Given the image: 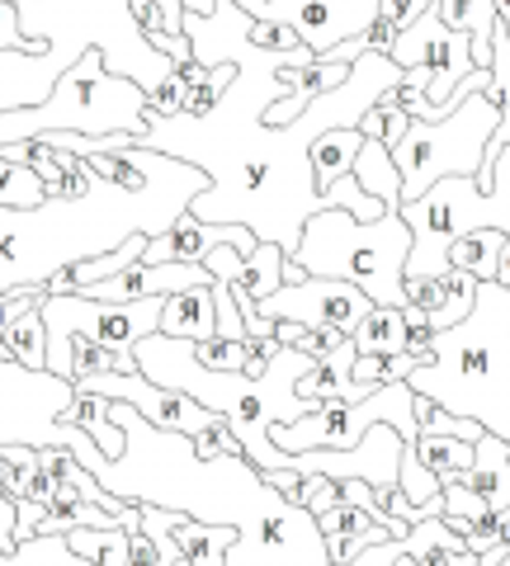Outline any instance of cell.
I'll return each mask as SVG.
<instances>
[{"mask_svg": "<svg viewBox=\"0 0 510 566\" xmlns=\"http://www.w3.org/2000/svg\"><path fill=\"white\" fill-rule=\"evenodd\" d=\"M251 14L237 0H214L208 14L185 10V39L189 57L204 66L232 62L237 76L222 91V99L199 118L170 114L152 118L147 133L137 137L143 147L170 151L180 161H195L208 175V189L195 193L189 212L204 222H237L251 227L256 241H274L279 251H298L303 222L322 212L326 199L312 185V142L326 128H355L364 109L397 91L402 66L378 48H364L350 62V76L322 91L298 118L266 123V109L284 99L279 66L316 57L312 48H256Z\"/></svg>", "mask_w": 510, "mask_h": 566, "instance_id": "obj_1", "label": "cell"}, {"mask_svg": "<svg viewBox=\"0 0 510 566\" xmlns=\"http://www.w3.org/2000/svg\"><path fill=\"white\" fill-rule=\"evenodd\" d=\"M110 420L123 430V453L104 458L95 444L76 453V463L95 472L104 491L133 505L180 510L204 524H232L237 538L222 566H326V538L316 515L289 505L246 453L204 458L195 439L162 430L137 416L128 401H110Z\"/></svg>", "mask_w": 510, "mask_h": 566, "instance_id": "obj_2", "label": "cell"}, {"mask_svg": "<svg viewBox=\"0 0 510 566\" xmlns=\"http://www.w3.org/2000/svg\"><path fill=\"white\" fill-rule=\"evenodd\" d=\"M100 180L85 193H48L39 208H0V293L43 289L62 264L123 245L133 232L162 237L189 212L208 175L156 147H118L85 156Z\"/></svg>", "mask_w": 510, "mask_h": 566, "instance_id": "obj_3", "label": "cell"}, {"mask_svg": "<svg viewBox=\"0 0 510 566\" xmlns=\"http://www.w3.org/2000/svg\"><path fill=\"white\" fill-rule=\"evenodd\" d=\"M133 359H137V374L143 378L170 387V392L195 397L214 416H222L227 430L237 434L241 453L251 458L260 472L284 468V449L270 444V424H289L312 411V401L298 397V378L312 368V354L293 349V345H279L260 378L241 374V368H204L195 359V340L162 335V331L143 335V340L133 345Z\"/></svg>", "mask_w": 510, "mask_h": 566, "instance_id": "obj_4", "label": "cell"}, {"mask_svg": "<svg viewBox=\"0 0 510 566\" xmlns=\"http://www.w3.org/2000/svg\"><path fill=\"white\" fill-rule=\"evenodd\" d=\"M407 387L510 444V289L478 283L468 316L430 335V359L412 368Z\"/></svg>", "mask_w": 510, "mask_h": 566, "instance_id": "obj_5", "label": "cell"}, {"mask_svg": "<svg viewBox=\"0 0 510 566\" xmlns=\"http://www.w3.org/2000/svg\"><path fill=\"white\" fill-rule=\"evenodd\" d=\"M14 6H20L24 52H52L62 66H72L85 48H100L104 71L137 81L143 91L175 71L166 52L143 39L128 0H14Z\"/></svg>", "mask_w": 510, "mask_h": 566, "instance_id": "obj_6", "label": "cell"}, {"mask_svg": "<svg viewBox=\"0 0 510 566\" xmlns=\"http://www.w3.org/2000/svg\"><path fill=\"white\" fill-rule=\"evenodd\" d=\"M407 255H412V227L402 212L383 218H350L345 208H322L303 222L293 260L316 279H345L368 297L374 307H407Z\"/></svg>", "mask_w": 510, "mask_h": 566, "instance_id": "obj_7", "label": "cell"}, {"mask_svg": "<svg viewBox=\"0 0 510 566\" xmlns=\"http://www.w3.org/2000/svg\"><path fill=\"white\" fill-rule=\"evenodd\" d=\"M43 133H147V91L128 76L104 71V52L85 48L52 85V95L29 109H0V147Z\"/></svg>", "mask_w": 510, "mask_h": 566, "instance_id": "obj_8", "label": "cell"}, {"mask_svg": "<svg viewBox=\"0 0 510 566\" xmlns=\"http://www.w3.org/2000/svg\"><path fill=\"white\" fill-rule=\"evenodd\" d=\"M487 166L497 175L487 189L472 180V175H445V180H435L420 199L397 208L402 222L412 227L407 274L445 279L449 274V241L464 232H478V227H497V232L510 237V142L497 156H487L482 170Z\"/></svg>", "mask_w": 510, "mask_h": 566, "instance_id": "obj_9", "label": "cell"}, {"mask_svg": "<svg viewBox=\"0 0 510 566\" xmlns=\"http://www.w3.org/2000/svg\"><path fill=\"white\" fill-rule=\"evenodd\" d=\"M497 123H501V104L487 99L482 91L464 95L439 118H412L393 147V161L402 170V203L420 199L445 175H478Z\"/></svg>", "mask_w": 510, "mask_h": 566, "instance_id": "obj_10", "label": "cell"}, {"mask_svg": "<svg viewBox=\"0 0 510 566\" xmlns=\"http://www.w3.org/2000/svg\"><path fill=\"white\" fill-rule=\"evenodd\" d=\"M72 397H76L72 378H58L52 368L33 374L24 364L0 359V444L85 453L95 439L76 430L72 420H62ZM0 547H14V501L6 491H0Z\"/></svg>", "mask_w": 510, "mask_h": 566, "instance_id": "obj_11", "label": "cell"}, {"mask_svg": "<svg viewBox=\"0 0 510 566\" xmlns=\"http://www.w3.org/2000/svg\"><path fill=\"white\" fill-rule=\"evenodd\" d=\"M374 307L368 297L345 279H316L308 274L303 283H279L270 297H260L256 312L270 322H298V326H336V331H355L364 322V312Z\"/></svg>", "mask_w": 510, "mask_h": 566, "instance_id": "obj_12", "label": "cell"}, {"mask_svg": "<svg viewBox=\"0 0 510 566\" xmlns=\"http://www.w3.org/2000/svg\"><path fill=\"white\" fill-rule=\"evenodd\" d=\"M237 245L241 255H251L256 251V232L251 227H237V222H204L195 218V212H180L162 237H147V251L143 260L147 264H166V260H189V264H199L214 245Z\"/></svg>", "mask_w": 510, "mask_h": 566, "instance_id": "obj_13", "label": "cell"}, {"mask_svg": "<svg viewBox=\"0 0 510 566\" xmlns=\"http://www.w3.org/2000/svg\"><path fill=\"white\" fill-rule=\"evenodd\" d=\"M62 71L66 66L52 57V52L6 48L0 52V109H29V104H43Z\"/></svg>", "mask_w": 510, "mask_h": 566, "instance_id": "obj_14", "label": "cell"}, {"mask_svg": "<svg viewBox=\"0 0 510 566\" xmlns=\"http://www.w3.org/2000/svg\"><path fill=\"white\" fill-rule=\"evenodd\" d=\"M350 368H355V340H345L331 349V354H322V359H312V368L303 378H298V397L303 401H364L368 397V387H360V382H350Z\"/></svg>", "mask_w": 510, "mask_h": 566, "instance_id": "obj_15", "label": "cell"}, {"mask_svg": "<svg viewBox=\"0 0 510 566\" xmlns=\"http://www.w3.org/2000/svg\"><path fill=\"white\" fill-rule=\"evenodd\" d=\"M218 326V307H214V283H195V289L166 293L162 297V335H180V340H208Z\"/></svg>", "mask_w": 510, "mask_h": 566, "instance_id": "obj_16", "label": "cell"}, {"mask_svg": "<svg viewBox=\"0 0 510 566\" xmlns=\"http://www.w3.org/2000/svg\"><path fill=\"white\" fill-rule=\"evenodd\" d=\"M435 14L449 29H459L468 39L472 66L491 62V29H497V0H435Z\"/></svg>", "mask_w": 510, "mask_h": 566, "instance_id": "obj_17", "label": "cell"}, {"mask_svg": "<svg viewBox=\"0 0 510 566\" xmlns=\"http://www.w3.org/2000/svg\"><path fill=\"white\" fill-rule=\"evenodd\" d=\"M166 534L189 557V566H222L227 547H232V538H237V528L232 524H204V520H189V515L175 510V520H170Z\"/></svg>", "mask_w": 510, "mask_h": 566, "instance_id": "obj_18", "label": "cell"}, {"mask_svg": "<svg viewBox=\"0 0 510 566\" xmlns=\"http://www.w3.org/2000/svg\"><path fill=\"white\" fill-rule=\"evenodd\" d=\"M360 147H364L360 128H326V133H316V142H312V185H316V193H326L331 185L341 180V175L355 170Z\"/></svg>", "mask_w": 510, "mask_h": 566, "instance_id": "obj_19", "label": "cell"}, {"mask_svg": "<svg viewBox=\"0 0 510 566\" xmlns=\"http://www.w3.org/2000/svg\"><path fill=\"white\" fill-rule=\"evenodd\" d=\"M350 175H355L360 189L374 193L383 208H402V170H397L393 151L383 147V142L364 137V147H360V156H355V170H350Z\"/></svg>", "mask_w": 510, "mask_h": 566, "instance_id": "obj_20", "label": "cell"}, {"mask_svg": "<svg viewBox=\"0 0 510 566\" xmlns=\"http://www.w3.org/2000/svg\"><path fill=\"white\" fill-rule=\"evenodd\" d=\"M412 453L430 476H439V486H449L472 468V453L478 449H472L468 439H454V434H416Z\"/></svg>", "mask_w": 510, "mask_h": 566, "instance_id": "obj_21", "label": "cell"}, {"mask_svg": "<svg viewBox=\"0 0 510 566\" xmlns=\"http://www.w3.org/2000/svg\"><path fill=\"white\" fill-rule=\"evenodd\" d=\"M62 420H72L76 430H85L95 439V449L104 458H118L123 453V430L110 420V397H100V392H76L72 406L62 411Z\"/></svg>", "mask_w": 510, "mask_h": 566, "instance_id": "obj_22", "label": "cell"}, {"mask_svg": "<svg viewBox=\"0 0 510 566\" xmlns=\"http://www.w3.org/2000/svg\"><path fill=\"white\" fill-rule=\"evenodd\" d=\"M350 340H355V354H407V316L402 307H368Z\"/></svg>", "mask_w": 510, "mask_h": 566, "instance_id": "obj_23", "label": "cell"}, {"mask_svg": "<svg viewBox=\"0 0 510 566\" xmlns=\"http://www.w3.org/2000/svg\"><path fill=\"white\" fill-rule=\"evenodd\" d=\"M501 245H506V232H497V227H478V232H464V237L449 241V264H459V270H468L478 283H487V279H497Z\"/></svg>", "mask_w": 510, "mask_h": 566, "instance_id": "obj_24", "label": "cell"}, {"mask_svg": "<svg viewBox=\"0 0 510 566\" xmlns=\"http://www.w3.org/2000/svg\"><path fill=\"white\" fill-rule=\"evenodd\" d=\"M6 359L33 368V374H43V368H48V326H43L39 307H29V312H20L10 322V331H6Z\"/></svg>", "mask_w": 510, "mask_h": 566, "instance_id": "obj_25", "label": "cell"}, {"mask_svg": "<svg viewBox=\"0 0 510 566\" xmlns=\"http://www.w3.org/2000/svg\"><path fill=\"white\" fill-rule=\"evenodd\" d=\"M66 547L95 566H128V528H66Z\"/></svg>", "mask_w": 510, "mask_h": 566, "instance_id": "obj_26", "label": "cell"}, {"mask_svg": "<svg viewBox=\"0 0 510 566\" xmlns=\"http://www.w3.org/2000/svg\"><path fill=\"white\" fill-rule=\"evenodd\" d=\"M445 283V293H439V307L426 312V326L430 331H445L454 322H464L468 307H472V297H478V279H472L468 270H459V264H449V274L439 279Z\"/></svg>", "mask_w": 510, "mask_h": 566, "instance_id": "obj_27", "label": "cell"}, {"mask_svg": "<svg viewBox=\"0 0 510 566\" xmlns=\"http://www.w3.org/2000/svg\"><path fill=\"white\" fill-rule=\"evenodd\" d=\"M232 76H237V66H232V62L199 66V76H195V81H185V99H180V109H175V114H185V118L208 114V109H214V104L222 99L227 85H232Z\"/></svg>", "mask_w": 510, "mask_h": 566, "instance_id": "obj_28", "label": "cell"}, {"mask_svg": "<svg viewBox=\"0 0 510 566\" xmlns=\"http://www.w3.org/2000/svg\"><path fill=\"white\" fill-rule=\"evenodd\" d=\"M43 199H48V185L39 180V170L0 156V208H39Z\"/></svg>", "mask_w": 510, "mask_h": 566, "instance_id": "obj_29", "label": "cell"}, {"mask_svg": "<svg viewBox=\"0 0 510 566\" xmlns=\"http://www.w3.org/2000/svg\"><path fill=\"white\" fill-rule=\"evenodd\" d=\"M412 416H416V434H454V439H468V444H478V434H482V424L478 420H464V416H449L439 401L430 397H420L412 401Z\"/></svg>", "mask_w": 510, "mask_h": 566, "instance_id": "obj_30", "label": "cell"}, {"mask_svg": "<svg viewBox=\"0 0 510 566\" xmlns=\"http://www.w3.org/2000/svg\"><path fill=\"white\" fill-rule=\"evenodd\" d=\"M420 359L416 354H355V368H350V382H360V387H383V382H393V378H407L412 368Z\"/></svg>", "mask_w": 510, "mask_h": 566, "instance_id": "obj_31", "label": "cell"}, {"mask_svg": "<svg viewBox=\"0 0 510 566\" xmlns=\"http://www.w3.org/2000/svg\"><path fill=\"white\" fill-rule=\"evenodd\" d=\"M137 368L133 349H110L95 340H72V378L76 374H128Z\"/></svg>", "mask_w": 510, "mask_h": 566, "instance_id": "obj_32", "label": "cell"}, {"mask_svg": "<svg viewBox=\"0 0 510 566\" xmlns=\"http://www.w3.org/2000/svg\"><path fill=\"white\" fill-rule=\"evenodd\" d=\"M289 505H303L312 510V515H322V510H331L341 501V486H336V476H322V472H303L298 476V486L284 495Z\"/></svg>", "mask_w": 510, "mask_h": 566, "instance_id": "obj_33", "label": "cell"}, {"mask_svg": "<svg viewBox=\"0 0 510 566\" xmlns=\"http://www.w3.org/2000/svg\"><path fill=\"white\" fill-rule=\"evenodd\" d=\"M341 340H345V331H336V326H298L293 349H303V354H312V359H322V354H331Z\"/></svg>", "mask_w": 510, "mask_h": 566, "instance_id": "obj_34", "label": "cell"}, {"mask_svg": "<svg viewBox=\"0 0 510 566\" xmlns=\"http://www.w3.org/2000/svg\"><path fill=\"white\" fill-rule=\"evenodd\" d=\"M246 39H251L256 48H303V39L293 33V24H266V20H256Z\"/></svg>", "mask_w": 510, "mask_h": 566, "instance_id": "obj_35", "label": "cell"}, {"mask_svg": "<svg viewBox=\"0 0 510 566\" xmlns=\"http://www.w3.org/2000/svg\"><path fill=\"white\" fill-rule=\"evenodd\" d=\"M402 289H407V303L420 307V312H435L439 307V293H445V283L439 279H416V274H402Z\"/></svg>", "mask_w": 510, "mask_h": 566, "instance_id": "obj_36", "label": "cell"}, {"mask_svg": "<svg viewBox=\"0 0 510 566\" xmlns=\"http://www.w3.org/2000/svg\"><path fill=\"white\" fill-rule=\"evenodd\" d=\"M128 566H166V562H162V547H156V543L143 534V524L128 528Z\"/></svg>", "mask_w": 510, "mask_h": 566, "instance_id": "obj_37", "label": "cell"}, {"mask_svg": "<svg viewBox=\"0 0 510 566\" xmlns=\"http://www.w3.org/2000/svg\"><path fill=\"white\" fill-rule=\"evenodd\" d=\"M6 48H24V29H20V6L0 0V52Z\"/></svg>", "mask_w": 510, "mask_h": 566, "instance_id": "obj_38", "label": "cell"}, {"mask_svg": "<svg viewBox=\"0 0 510 566\" xmlns=\"http://www.w3.org/2000/svg\"><path fill=\"white\" fill-rule=\"evenodd\" d=\"M497 283H501V289H510V237H506L501 260H497Z\"/></svg>", "mask_w": 510, "mask_h": 566, "instance_id": "obj_39", "label": "cell"}, {"mask_svg": "<svg viewBox=\"0 0 510 566\" xmlns=\"http://www.w3.org/2000/svg\"><path fill=\"white\" fill-rule=\"evenodd\" d=\"M303 279H308V270H303V264H298V260L289 255V260H284V283H303Z\"/></svg>", "mask_w": 510, "mask_h": 566, "instance_id": "obj_40", "label": "cell"}, {"mask_svg": "<svg viewBox=\"0 0 510 566\" xmlns=\"http://www.w3.org/2000/svg\"><path fill=\"white\" fill-rule=\"evenodd\" d=\"M185 10L189 14H208V10H214V0H185Z\"/></svg>", "mask_w": 510, "mask_h": 566, "instance_id": "obj_41", "label": "cell"}]
</instances>
